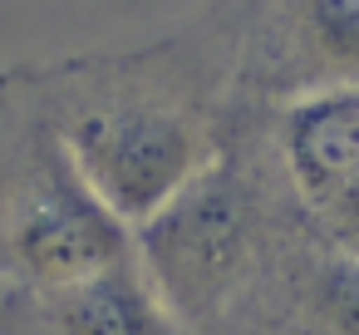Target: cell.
Here are the masks:
<instances>
[{"label":"cell","mask_w":359,"mask_h":335,"mask_svg":"<svg viewBox=\"0 0 359 335\" xmlns=\"http://www.w3.org/2000/svg\"><path fill=\"white\" fill-rule=\"evenodd\" d=\"M0 335H40L35 310H30V301H25V296L0 291Z\"/></svg>","instance_id":"obj_6"},{"label":"cell","mask_w":359,"mask_h":335,"mask_svg":"<svg viewBox=\"0 0 359 335\" xmlns=\"http://www.w3.org/2000/svg\"><path fill=\"white\" fill-rule=\"evenodd\" d=\"M40 335H187L177 310L153 286L138 247L104 271L30 301Z\"/></svg>","instance_id":"obj_4"},{"label":"cell","mask_w":359,"mask_h":335,"mask_svg":"<svg viewBox=\"0 0 359 335\" xmlns=\"http://www.w3.org/2000/svg\"><path fill=\"white\" fill-rule=\"evenodd\" d=\"M133 247V227L94 192L55 133L30 65L0 70V291L40 301Z\"/></svg>","instance_id":"obj_2"},{"label":"cell","mask_w":359,"mask_h":335,"mask_svg":"<svg viewBox=\"0 0 359 335\" xmlns=\"http://www.w3.org/2000/svg\"><path fill=\"white\" fill-rule=\"evenodd\" d=\"M246 0L217 6L133 50H89L30 65L35 94L94 192L143 227L231 138Z\"/></svg>","instance_id":"obj_1"},{"label":"cell","mask_w":359,"mask_h":335,"mask_svg":"<svg viewBox=\"0 0 359 335\" xmlns=\"http://www.w3.org/2000/svg\"><path fill=\"white\" fill-rule=\"evenodd\" d=\"M359 84V0H246L236 99L285 109Z\"/></svg>","instance_id":"obj_3"},{"label":"cell","mask_w":359,"mask_h":335,"mask_svg":"<svg viewBox=\"0 0 359 335\" xmlns=\"http://www.w3.org/2000/svg\"><path fill=\"white\" fill-rule=\"evenodd\" d=\"M271 129L305 212L359 173V84L271 109Z\"/></svg>","instance_id":"obj_5"}]
</instances>
